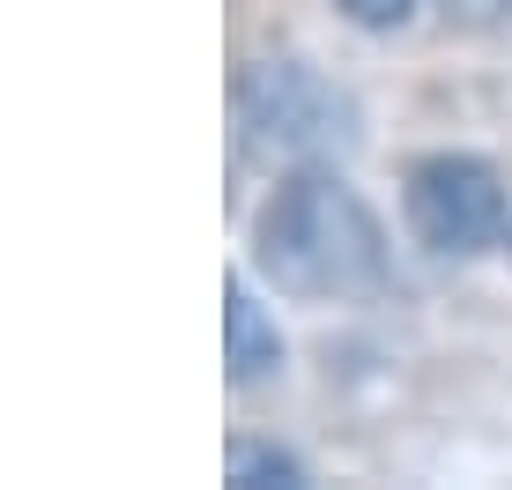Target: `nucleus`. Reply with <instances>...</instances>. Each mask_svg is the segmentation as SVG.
<instances>
[{
	"instance_id": "obj_1",
	"label": "nucleus",
	"mask_w": 512,
	"mask_h": 490,
	"mask_svg": "<svg viewBox=\"0 0 512 490\" xmlns=\"http://www.w3.org/2000/svg\"><path fill=\"white\" fill-rule=\"evenodd\" d=\"M253 268L282 297H364L386 283V231L364 208V194L327 164H305L282 179L253 223Z\"/></svg>"
},
{
	"instance_id": "obj_2",
	"label": "nucleus",
	"mask_w": 512,
	"mask_h": 490,
	"mask_svg": "<svg viewBox=\"0 0 512 490\" xmlns=\"http://www.w3.org/2000/svg\"><path fill=\"white\" fill-rule=\"evenodd\" d=\"M238 142L275 156V164H327V156L357 149V104L334 90L320 67L305 60H260L231 90Z\"/></svg>"
},
{
	"instance_id": "obj_3",
	"label": "nucleus",
	"mask_w": 512,
	"mask_h": 490,
	"mask_svg": "<svg viewBox=\"0 0 512 490\" xmlns=\"http://www.w3.org/2000/svg\"><path fill=\"white\" fill-rule=\"evenodd\" d=\"M401 208H409L416 245H431L438 260H475L505 238V179H498V164H483L468 149L423 156L409 171Z\"/></svg>"
},
{
	"instance_id": "obj_4",
	"label": "nucleus",
	"mask_w": 512,
	"mask_h": 490,
	"mask_svg": "<svg viewBox=\"0 0 512 490\" xmlns=\"http://www.w3.org/2000/svg\"><path fill=\"white\" fill-rule=\"evenodd\" d=\"M223 364H231V387H260L268 372H282V335L245 283H231L223 297Z\"/></svg>"
},
{
	"instance_id": "obj_5",
	"label": "nucleus",
	"mask_w": 512,
	"mask_h": 490,
	"mask_svg": "<svg viewBox=\"0 0 512 490\" xmlns=\"http://www.w3.org/2000/svg\"><path fill=\"white\" fill-rule=\"evenodd\" d=\"M231 483H305V461L282 446H260V439H238L231 446Z\"/></svg>"
},
{
	"instance_id": "obj_6",
	"label": "nucleus",
	"mask_w": 512,
	"mask_h": 490,
	"mask_svg": "<svg viewBox=\"0 0 512 490\" xmlns=\"http://www.w3.org/2000/svg\"><path fill=\"white\" fill-rule=\"evenodd\" d=\"M334 8H342L357 30H401L416 15V0H334Z\"/></svg>"
}]
</instances>
